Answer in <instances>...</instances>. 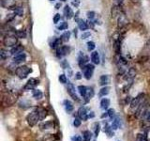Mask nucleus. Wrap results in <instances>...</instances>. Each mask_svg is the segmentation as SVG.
Masks as SVG:
<instances>
[{
	"instance_id": "39448f33",
	"label": "nucleus",
	"mask_w": 150,
	"mask_h": 141,
	"mask_svg": "<svg viewBox=\"0 0 150 141\" xmlns=\"http://www.w3.org/2000/svg\"><path fill=\"white\" fill-rule=\"evenodd\" d=\"M82 70H83L84 78L89 80L93 76V73H94V70H95V66H94L93 64H86Z\"/></svg>"
},
{
	"instance_id": "2f4dec72",
	"label": "nucleus",
	"mask_w": 150,
	"mask_h": 141,
	"mask_svg": "<svg viewBox=\"0 0 150 141\" xmlns=\"http://www.w3.org/2000/svg\"><path fill=\"white\" fill-rule=\"evenodd\" d=\"M58 80H59V82H60L61 84H67V81H68L67 76H66V74H64V73H62V74H60V75H59Z\"/></svg>"
},
{
	"instance_id": "f704fd0d",
	"label": "nucleus",
	"mask_w": 150,
	"mask_h": 141,
	"mask_svg": "<svg viewBox=\"0 0 150 141\" xmlns=\"http://www.w3.org/2000/svg\"><path fill=\"white\" fill-rule=\"evenodd\" d=\"M95 47H96V45H95V42L94 41H88L87 42V49L89 52L93 51L94 49H95Z\"/></svg>"
},
{
	"instance_id": "ddd939ff",
	"label": "nucleus",
	"mask_w": 150,
	"mask_h": 141,
	"mask_svg": "<svg viewBox=\"0 0 150 141\" xmlns=\"http://www.w3.org/2000/svg\"><path fill=\"white\" fill-rule=\"evenodd\" d=\"M64 15L67 19H71L73 17V11L69 5H66L64 8Z\"/></svg>"
},
{
	"instance_id": "423d86ee",
	"label": "nucleus",
	"mask_w": 150,
	"mask_h": 141,
	"mask_svg": "<svg viewBox=\"0 0 150 141\" xmlns=\"http://www.w3.org/2000/svg\"><path fill=\"white\" fill-rule=\"evenodd\" d=\"M144 96V94L140 93L138 96H136L135 98H133L130 102V108L131 109H137L138 106L143 103V97Z\"/></svg>"
},
{
	"instance_id": "f03ea898",
	"label": "nucleus",
	"mask_w": 150,
	"mask_h": 141,
	"mask_svg": "<svg viewBox=\"0 0 150 141\" xmlns=\"http://www.w3.org/2000/svg\"><path fill=\"white\" fill-rule=\"evenodd\" d=\"M31 73H32V69L28 67V66H25V65L20 66V67H18L15 70V73L20 79L26 78L28 76V74Z\"/></svg>"
},
{
	"instance_id": "8fccbe9b",
	"label": "nucleus",
	"mask_w": 150,
	"mask_h": 141,
	"mask_svg": "<svg viewBox=\"0 0 150 141\" xmlns=\"http://www.w3.org/2000/svg\"><path fill=\"white\" fill-rule=\"evenodd\" d=\"M94 116L95 115L93 114V112H91V114H88V118H94Z\"/></svg>"
},
{
	"instance_id": "412c9836",
	"label": "nucleus",
	"mask_w": 150,
	"mask_h": 141,
	"mask_svg": "<svg viewBox=\"0 0 150 141\" xmlns=\"http://www.w3.org/2000/svg\"><path fill=\"white\" fill-rule=\"evenodd\" d=\"M42 140L43 141H56L57 140V137H56L55 135L48 134V135H45L43 137H42Z\"/></svg>"
},
{
	"instance_id": "f3484780",
	"label": "nucleus",
	"mask_w": 150,
	"mask_h": 141,
	"mask_svg": "<svg viewBox=\"0 0 150 141\" xmlns=\"http://www.w3.org/2000/svg\"><path fill=\"white\" fill-rule=\"evenodd\" d=\"M54 127V122L53 121H46L41 123L40 125V130H48V129H52Z\"/></svg>"
},
{
	"instance_id": "9d476101",
	"label": "nucleus",
	"mask_w": 150,
	"mask_h": 141,
	"mask_svg": "<svg viewBox=\"0 0 150 141\" xmlns=\"http://www.w3.org/2000/svg\"><path fill=\"white\" fill-rule=\"evenodd\" d=\"M78 117L83 121H86L88 119V114L86 111V108L84 106H81L78 109Z\"/></svg>"
},
{
	"instance_id": "e433bc0d",
	"label": "nucleus",
	"mask_w": 150,
	"mask_h": 141,
	"mask_svg": "<svg viewBox=\"0 0 150 141\" xmlns=\"http://www.w3.org/2000/svg\"><path fill=\"white\" fill-rule=\"evenodd\" d=\"M15 14H17L18 16H23V8H21V7H18V8H16L15 9Z\"/></svg>"
},
{
	"instance_id": "72a5a7b5",
	"label": "nucleus",
	"mask_w": 150,
	"mask_h": 141,
	"mask_svg": "<svg viewBox=\"0 0 150 141\" xmlns=\"http://www.w3.org/2000/svg\"><path fill=\"white\" fill-rule=\"evenodd\" d=\"M94 127H95V136L97 137V136L98 135V134H100V123H98V122H96L95 124H94Z\"/></svg>"
},
{
	"instance_id": "c03bdc74",
	"label": "nucleus",
	"mask_w": 150,
	"mask_h": 141,
	"mask_svg": "<svg viewBox=\"0 0 150 141\" xmlns=\"http://www.w3.org/2000/svg\"><path fill=\"white\" fill-rule=\"evenodd\" d=\"M61 64H62V66H63V68H64V69H66V68H69V63H68L66 60L62 61V63H61Z\"/></svg>"
},
{
	"instance_id": "393cba45",
	"label": "nucleus",
	"mask_w": 150,
	"mask_h": 141,
	"mask_svg": "<svg viewBox=\"0 0 150 141\" xmlns=\"http://www.w3.org/2000/svg\"><path fill=\"white\" fill-rule=\"evenodd\" d=\"M109 76L108 75H101V76L100 77V84L101 85V86H106V85L109 83Z\"/></svg>"
},
{
	"instance_id": "4468645a",
	"label": "nucleus",
	"mask_w": 150,
	"mask_h": 141,
	"mask_svg": "<svg viewBox=\"0 0 150 141\" xmlns=\"http://www.w3.org/2000/svg\"><path fill=\"white\" fill-rule=\"evenodd\" d=\"M63 105L65 107V110L67 111L68 113H71L73 111V103L70 102L69 100H64L63 102Z\"/></svg>"
},
{
	"instance_id": "7ed1b4c3",
	"label": "nucleus",
	"mask_w": 150,
	"mask_h": 141,
	"mask_svg": "<svg viewBox=\"0 0 150 141\" xmlns=\"http://www.w3.org/2000/svg\"><path fill=\"white\" fill-rule=\"evenodd\" d=\"M148 106H149L148 102H146V101L143 102L138 106L137 109H136L135 116L137 118H145V116H146L148 113Z\"/></svg>"
},
{
	"instance_id": "a19ab883",
	"label": "nucleus",
	"mask_w": 150,
	"mask_h": 141,
	"mask_svg": "<svg viewBox=\"0 0 150 141\" xmlns=\"http://www.w3.org/2000/svg\"><path fill=\"white\" fill-rule=\"evenodd\" d=\"M95 12L94 11H88L87 12V17H88V19L89 20H93L94 18H95Z\"/></svg>"
},
{
	"instance_id": "37998d69",
	"label": "nucleus",
	"mask_w": 150,
	"mask_h": 141,
	"mask_svg": "<svg viewBox=\"0 0 150 141\" xmlns=\"http://www.w3.org/2000/svg\"><path fill=\"white\" fill-rule=\"evenodd\" d=\"M90 32H83V34H82V39L84 40V39H87L88 37H90Z\"/></svg>"
},
{
	"instance_id": "79ce46f5",
	"label": "nucleus",
	"mask_w": 150,
	"mask_h": 141,
	"mask_svg": "<svg viewBox=\"0 0 150 141\" xmlns=\"http://www.w3.org/2000/svg\"><path fill=\"white\" fill-rule=\"evenodd\" d=\"M59 20H60V14L59 13H56L55 15H54V24H57L59 22Z\"/></svg>"
},
{
	"instance_id": "2eb2a0df",
	"label": "nucleus",
	"mask_w": 150,
	"mask_h": 141,
	"mask_svg": "<svg viewBox=\"0 0 150 141\" xmlns=\"http://www.w3.org/2000/svg\"><path fill=\"white\" fill-rule=\"evenodd\" d=\"M91 60L94 64H100V55H98V52L93 51L91 53Z\"/></svg>"
},
{
	"instance_id": "cd10ccee",
	"label": "nucleus",
	"mask_w": 150,
	"mask_h": 141,
	"mask_svg": "<svg viewBox=\"0 0 150 141\" xmlns=\"http://www.w3.org/2000/svg\"><path fill=\"white\" fill-rule=\"evenodd\" d=\"M119 127H120V121H119V119H118V118H115V120L112 121V129L116 130V129H118Z\"/></svg>"
},
{
	"instance_id": "5701e85b",
	"label": "nucleus",
	"mask_w": 150,
	"mask_h": 141,
	"mask_svg": "<svg viewBox=\"0 0 150 141\" xmlns=\"http://www.w3.org/2000/svg\"><path fill=\"white\" fill-rule=\"evenodd\" d=\"M23 46L22 45H15L12 48V50H11V53L13 54V55H18V54H21V53H23Z\"/></svg>"
},
{
	"instance_id": "a878e982",
	"label": "nucleus",
	"mask_w": 150,
	"mask_h": 141,
	"mask_svg": "<svg viewBox=\"0 0 150 141\" xmlns=\"http://www.w3.org/2000/svg\"><path fill=\"white\" fill-rule=\"evenodd\" d=\"M110 92V87H108V86H104L100 90V93H98V96L100 97H103V96H105L107 95L108 93Z\"/></svg>"
},
{
	"instance_id": "473e14b6",
	"label": "nucleus",
	"mask_w": 150,
	"mask_h": 141,
	"mask_svg": "<svg viewBox=\"0 0 150 141\" xmlns=\"http://www.w3.org/2000/svg\"><path fill=\"white\" fill-rule=\"evenodd\" d=\"M115 50L117 55L120 54V52H121V45H120V41H115Z\"/></svg>"
},
{
	"instance_id": "c9c22d12",
	"label": "nucleus",
	"mask_w": 150,
	"mask_h": 141,
	"mask_svg": "<svg viewBox=\"0 0 150 141\" xmlns=\"http://www.w3.org/2000/svg\"><path fill=\"white\" fill-rule=\"evenodd\" d=\"M68 26H69L68 23L63 22V23H61V24H60V26H58V27H57V28H58L59 30H65V29H67Z\"/></svg>"
},
{
	"instance_id": "3c124183",
	"label": "nucleus",
	"mask_w": 150,
	"mask_h": 141,
	"mask_svg": "<svg viewBox=\"0 0 150 141\" xmlns=\"http://www.w3.org/2000/svg\"><path fill=\"white\" fill-rule=\"evenodd\" d=\"M60 6H61V4H60V3H58V4H56V5H55V8H56V9H59V7H60Z\"/></svg>"
},
{
	"instance_id": "0eeeda50",
	"label": "nucleus",
	"mask_w": 150,
	"mask_h": 141,
	"mask_svg": "<svg viewBox=\"0 0 150 141\" xmlns=\"http://www.w3.org/2000/svg\"><path fill=\"white\" fill-rule=\"evenodd\" d=\"M67 90H68V93L69 94V96L71 97L73 100L75 101H79V98L76 94V91H75V87L73 86L72 83L70 82H68V85H67Z\"/></svg>"
},
{
	"instance_id": "603ef678",
	"label": "nucleus",
	"mask_w": 150,
	"mask_h": 141,
	"mask_svg": "<svg viewBox=\"0 0 150 141\" xmlns=\"http://www.w3.org/2000/svg\"><path fill=\"white\" fill-rule=\"evenodd\" d=\"M60 1H62V2H65V1H66V0H60Z\"/></svg>"
},
{
	"instance_id": "c756f323",
	"label": "nucleus",
	"mask_w": 150,
	"mask_h": 141,
	"mask_svg": "<svg viewBox=\"0 0 150 141\" xmlns=\"http://www.w3.org/2000/svg\"><path fill=\"white\" fill-rule=\"evenodd\" d=\"M136 141H147V136L145 134H138L136 135Z\"/></svg>"
},
{
	"instance_id": "a211bd4d",
	"label": "nucleus",
	"mask_w": 150,
	"mask_h": 141,
	"mask_svg": "<svg viewBox=\"0 0 150 141\" xmlns=\"http://www.w3.org/2000/svg\"><path fill=\"white\" fill-rule=\"evenodd\" d=\"M110 106V100L108 98H103L100 101V107L102 109H108V107Z\"/></svg>"
},
{
	"instance_id": "4c0bfd02",
	"label": "nucleus",
	"mask_w": 150,
	"mask_h": 141,
	"mask_svg": "<svg viewBox=\"0 0 150 141\" xmlns=\"http://www.w3.org/2000/svg\"><path fill=\"white\" fill-rule=\"evenodd\" d=\"M81 119L78 117V118H75L74 119V120H73V125L75 126V127H79L80 125H81Z\"/></svg>"
},
{
	"instance_id": "f8f14e48",
	"label": "nucleus",
	"mask_w": 150,
	"mask_h": 141,
	"mask_svg": "<svg viewBox=\"0 0 150 141\" xmlns=\"http://www.w3.org/2000/svg\"><path fill=\"white\" fill-rule=\"evenodd\" d=\"M26 59V55L25 53H21V54H18V55H15V56L13 58V63H16V64H19V63H22L23 61H25Z\"/></svg>"
},
{
	"instance_id": "c85d7f7f",
	"label": "nucleus",
	"mask_w": 150,
	"mask_h": 141,
	"mask_svg": "<svg viewBox=\"0 0 150 141\" xmlns=\"http://www.w3.org/2000/svg\"><path fill=\"white\" fill-rule=\"evenodd\" d=\"M69 38H70V32L69 31H65L62 34V36H61V40L66 42V41H69Z\"/></svg>"
},
{
	"instance_id": "b1692460",
	"label": "nucleus",
	"mask_w": 150,
	"mask_h": 141,
	"mask_svg": "<svg viewBox=\"0 0 150 141\" xmlns=\"http://www.w3.org/2000/svg\"><path fill=\"white\" fill-rule=\"evenodd\" d=\"M33 97L37 99V100H40L43 97V93L40 89H33Z\"/></svg>"
},
{
	"instance_id": "dca6fc26",
	"label": "nucleus",
	"mask_w": 150,
	"mask_h": 141,
	"mask_svg": "<svg viewBox=\"0 0 150 141\" xmlns=\"http://www.w3.org/2000/svg\"><path fill=\"white\" fill-rule=\"evenodd\" d=\"M78 22V26L80 28V30H82L83 32H84L86 30L88 29V26H87V24L84 22L83 19H78L77 20Z\"/></svg>"
},
{
	"instance_id": "1a4fd4ad",
	"label": "nucleus",
	"mask_w": 150,
	"mask_h": 141,
	"mask_svg": "<svg viewBox=\"0 0 150 141\" xmlns=\"http://www.w3.org/2000/svg\"><path fill=\"white\" fill-rule=\"evenodd\" d=\"M136 75V70L134 68H129L128 70H127V73L124 76V79L126 81H132L133 78L135 77Z\"/></svg>"
},
{
	"instance_id": "864d4df0",
	"label": "nucleus",
	"mask_w": 150,
	"mask_h": 141,
	"mask_svg": "<svg viewBox=\"0 0 150 141\" xmlns=\"http://www.w3.org/2000/svg\"><path fill=\"white\" fill-rule=\"evenodd\" d=\"M50 1H54V0H50Z\"/></svg>"
},
{
	"instance_id": "20e7f679",
	"label": "nucleus",
	"mask_w": 150,
	"mask_h": 141,
	"mask_svg": "<svg viewBox=\"0 0 150 141\" xmlns=\"http://www.w3.org/2000/svg\"><path fill=\"white\" fill-rule=\"evenodd\" d=\"M17 38L15 35H7L4 38L3 43L7 47H14L17 44Z\"/></svg>"
},
{
	"instance_id": "09e8293b",
	"label": "nucleus",
	"mask_w": 150,
	"mask_h": 141,
	"mask_svg": "<svg viewBox=\"0 0 150 141\" xmlns=\"http://www.w3.org/2000/svg\"><path fill=\"white\" fill-rule=\"evenodd\" d=\"M107 116H109V115H108V113H104V114L101 115V118H102V119H104V118H106Z\"/></svg>"
},
{
	"instance_id": "aec40b11",
	"label": "nucleus",
	"mask_w": 150,
	"mask_h": 141,
	"mask_svg": "<svg viewBox=\"0 0 150 141\" xmlns=\"http://www.w3.org/2000/svg\"><path fill=\"white\" fill-rule=\"evenodd\" d=\"M92 138V134L90 131L86 130L83 132V141H90Z\"/></svg>"
},
{
	"instance_id": "6ab92c4d",
	"label": "nucleus",
	"mask_w": 150,
	"mask_h": 141,
	"mask_svg": "<svg viewBox=\"0 0 150 141\" xmlns=\"http://www.w3.org/2000/svg\"><path fill=\"white\" fill-rule=\"evenodd\" d=\"M78 91L80 93V95H81L83 99L86 97V94H87V87L86 86H79L78 87Z\"/></svg>"
},
{
	"instance_id": "de8ad7c7",
	"label": "nucleus",
	"mask_w": 150,
	"mask_h": 141,
	"mask_svg": "<svg viewBox=\"0 0 150 141\" xmlns=\"http://www.w3.org/2000/svg\"><path fill=\"white\" fill-rule=\"evenodd\" d=\"M78 4H79V0H74V2H73L74 6H78Z\"/></svg>"
},
{
	"instance_id": "4be33fe9",
	"label": "nucleus",
	"mask_w": 150,
	"mask_h": 141,
	"mask_svg": "<svg viewBox=\"0 0 150 141\" xmlns=\"http://www.w3.org/2000/svg\"><path fill=\"white\" fill-rule=\"evenodd\" d=\"M11 55H12V53H11V52H9V51L4 50V49H1V51H0V56H1L2 59L8 58Z\"/></svg>"
},
{
	"instance_id": "6e6552de",
	"label": "nucleus",
	"mask_w": 150,
	"mask_h": 141,
	"mask_svg": "<svg viewBox=\"0 0 150 141\" xmlns=\"http://www.w3.org/2000/svg\"><path fill=\"white\" fill-rule=\"evenodd\" d=\"M37 85H39V80L37 78H30L29 80L27 81L26 85L25 86V90H30V89H34V88L37 86Z\"/></svg>"
},
{
	"instance_id": "49530a36",
	"label": "nucleus",
	"mask_w": 150,
	"mask_h": 141,
	"mask_svg": "<svg viewBox=\"0 0 150 141\" xmlns=\"http://www.w3.org/2000/svg\"><path fill=\"white\" fill-rule=\"evenodd\" d=\"M145 119H146V120H147V121H149V122H150V113H149V112L147 113V115L145 116Z\"/></svg>"
},
{
	"instance_id": "ea45409f",
	"label": "nucleus",
	"mask_w": 150,
	"mask_h": 141,
	"mask_svg": "<svg viewBox=\"0 0 150 141\" xmlns=\"http://www.w3.org/2000/svg\"><path fill=\"white\" fill-rule=\"evenodd\" d=\"M71 141H83V138H82V136H81V135H73L72 137H71Z\"/></svg>"
},
{
	"instance_id": "58836bf2",
	"label": "nucleus",
	"mask_w": 150,
	"mask_h": 141,
	"mask_svg": "<svg viewBox=\"0 0 150 141\" xmlns=\"http://www.w3.org/2000/svg\"><path fill=\"white\" fill-rule=\"evenodd\" d=\"M107 113H108V115H109V117L111 118V119H114L115 116V109H112V108H110V109L107 111Z\"/></svg>"
},
{
	"instance_id": "9b49d317",
	"label": "nucleus",
	"mask_w": 150,
	"mask_h": 141,
	"mask_svg": "<svg viewBox=\"0 0 150 141\" xmlns=\"http://www.w3.org/2000/svg\"><path fill=\"white\" fill-rule=\"evenodd\" d=\"M69 52V48L68 46H60L56 49V56L58 58H62V56L68 55Z\"/></svg>"
},
{
	"instance_id": "bb28decb",
	"label": "nucleus",
	"mask_w": 150,
	"mask_h": 141,
	"mask_svg": "<svg viewBox=\"0 0 150 141\" xmlns=\"http://www.w3.org/2000/svg\"><path fill=\"white\" fill-rule=\"evenodd\" d=\"M93 96H94V90H93V88H87V94H86V97L84 98V101L87 103Z\"/></svg>"
},
{
	"instance_id": "a18cd8bd",
	"label": "nucleus",
	"mask_w": 150,
	"mask_h": 141,
	"mask_svg": "<svg viewBox=\"0 0 150 141\" xmlns=\"http://www.w3.org/2000/svg\"><path fill=\"white\" fill-rule=\"evenodd\" d=\"M81 78H82V74H81V73H76V76H75V79L80 80Z\"/></svg>"
},
{
	"instance_id": "f257e3e1",
	"label": "nucleus",
	"mask_w": 150,
	"mask_h": 141,
	"mask_svg": "<svg viewBox=\"0 0 150 141\" xmlns=\"http://www.w3.org/2000/svg\"><path fill=\"white\" fill-rule=\"evenodd\" d=\"M47 116V111L44 109V108H36L35 110H33L31 113L27 115L26 117V120L27 123L30 126H35L38 122L44 120Z\"/></svg>"
},
{
	"instance_id": "7c9ffc66",
	"label": "nucleus",
	"mask_w": 150,
	"mask_h": 141,
	"mask_svg": "<svg viewBox=\"0 0 150 141\" xmlns=\"http://www.w3.org/2000/svg\"><path fill=\"white\" fill-rule=\"evenodd\" d=\"M16 36L20 39H25L26 38V33L25 30H18L16 32Z\"/></svg>"
}]
</instances>
